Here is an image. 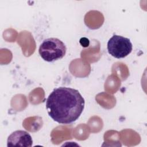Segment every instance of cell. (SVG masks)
I'll return each mask as SVG.
<instances>
[{
	"label": "cell",
	"mask_w": 147,
	"mask_h": 147,
	"mask_svg": "<svg viewBox=\"0 0 147 147\" xmlns=\"http://www.w3.org/2000/svg\"><path fill=\"white\" fill-rule=\"evenodd\" d=\"M85 101L78 90L67 87L55 88L46 100L49 116L61 124L76 121L82 114Z\"/></svg>",
	"instance_id": "1"
},
{
	"label": "cell",
	"mask_w": 147,
	"mask_h": 147,
	"mask_svg": "<svg viewBox=\"0 0 147 147\" xmlns=\"http://www.w3.org/2000/svg\"><path fill=\"white\" fill-rule=\"evenodd\" d=\"M66 46L57 38L44 40L39 47L38 52L41 58L48 62H53L62 59L66 53Z\"/></svg>",
	"instance_id": "2"
},
{
	"label": "cell",
	"mask_w": 147,
	"mask_h": 147,
	"mask_svg": "<svg viewBox=\"0 0 147 147\" xmlns=\"http://www.w3.org/2000/svg\"><path fill=\"white\" fill-rule=\"evenodd\" d=\"M107 46L109 53L117 59L126 57L131 52L133 49L130 39L116 34L109 40Z\"/></svg>",
	"instance_id": "3"
},
{
	"label": "cell",
	"mask_w": 147,
	"mask_h": 147,
	"mask_svg": "<svg viewBox=\"0 0 147 147\" xmlns=\"http://www.w3.org/2000/svg\"><path fill=\"white\" fill-rule=\"evenodd\" d=\"M33 140L30 134L24 130H16L11 133L7 140V146L30 147Z\"/></svg>",
	"instance_id": "4"
},
{
	"label": "cell",
	"mask_w": 147,
	"mask_h": 147,
	"mask_svg": "<svg viewBox=\"0 0 147 147\" xmlns=\"http://www.w3.org/2000/svg\"><path fill=\"white\" fill-rule=\"evenodd\" d=\"M89 40L88 39H87V38H85V37H83V38H80V44L84 47H87L88 45H89Z\"/></svg>",
	"instance_id": "5"
}]
</instances>
